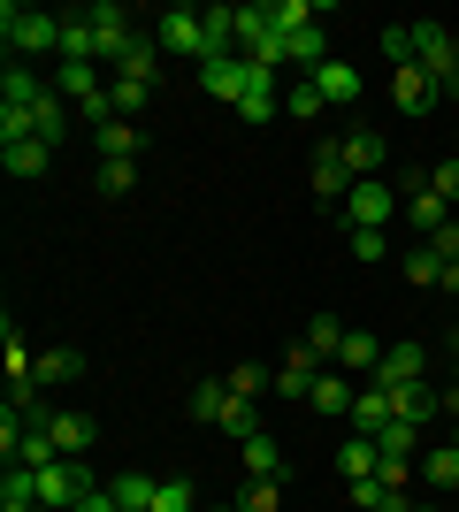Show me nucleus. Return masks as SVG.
<instances>
[{"label":"nucleus","instance_id":"2f4dec72","mask_svg":"<svg viewBox=\"0 0 459 512\" xmlns=\"http://www.w3.org/2000/svg\"><path fill=\"white\" fill-rule=\"evenodd\" d=\"M375 444H383V459H414L421 428H414V421H391V428H383V436H375Z\"/></svg>","mask_w":459,"mask_h":512},{"label":"nucleus","instance_id":"a211bd4d","mask_svg":"<svg viewBox=\"0 0 459 512\" xmlns=\"http://www.w3.org/2000/svg\"><path fill=\"white\" fill-rule=\"evenodd\" d=\"M314 383H322V360H314V352H291L284 367H276V390H284V398H314Z\"/></svg>","mask_w":459,"mask_h":512},{"label":"nucleus","instance_id":"f704fd0d","mask_svg":"<svg viewBox=\"0 0 459 512\" xmlns=\"http://www.w3.org/2000/svg\"><path fill=\"white\" fill-rule=\"evenodd\" d=\"M421 474H429V482H437V490H452V482H459V444L429 451V459H421Z\"/></svg>","mask_w":459,"mask_h":512},{"label":"nucleus","instance_id":"9d476101","mask_svg":"<svg viewBox=\"0 0 459 512\" xmlns=\"http://www.w3.org/2000/svg\"><path fill=\"white\" fill-rule=\"evenodd\" d=\"M391 406H398V421L437 428V413L452 406V390H437V383H406V390H391Z\"/></svg>","mask_w":459,"mask_h":512},{"label":"nucleus","instance_id":"bb28decb","mask_svg":"<svg viewBox=\"0 0 459 512\" xmlns=\"http://www.w3.org/2000/svg\"><path fill=\"white\" fill-rule=\"evenodd\" d=\"M352 398H360V390H352L345 375H322V383H314V398H306V406H314V413H345V421H352Z\"/></svg>","mask_w":459,"mask_h":512},{"label":"nucleus","instance_id":"f3484780","mask_svg":"<svg viewBox=\"0 0 459 512\" xmlns=\"http://www.w3.org/2000/svg\"><path fill=\"white\" fill-rule=\"evenodd\" d=\"M314 85H322V100H329V107H345V100H360V92H368V85H360V69H352V62H337V54H329V62L314 69Z\"/></svg>","mask_w":459,"mask_h":512},{"label":"nucleus","instance_id":"473e14b6","mask_svg":"<svg viewBox=\"0 0 459 512\" xmlns=\"http://www.w3.org/2000/svg\"><path fill=\"white\" fill-rule=\"evenodd\" d=\"M222 436H238V444H245V436H253V398H238V390H230V406H222Z\"/></svg>","mask_w":459,"mask_h":512},{"label":"nucleus","instance_id":"6e6552de","mask_svg":"<svg viewBox=\"0 0 459 512\" xmlns=\"http://www.w3.org/2000/svg\"><path fill=\"white\" fill-rule=\"evenodd\" d=\"M391 100H398V115H429V107H437V77L421 62H398L391 69Z\"/></svg>","mask_w":459,"mask_h":512},{"label":"nucleus","instance_id":"c756f323","mask_svg":"<svg viewBox=\"0 0 459 512\" xmlns=\"http://www.w3.org/2000/svg\"><path fill=\"white\" fill-rule=\"evenodd\" d=\"M138 153V123H108L100 130V161H131Z\"/></svg>","mask_w":459,"mask_h":512},{"label":"nucleus","instance_id":"5701e85b","mask_svg":"<svg viewBox=\"0 0 459 512\" xmlns=\"http://www.w3.org/2000/svg\"><path fill=\"white\" fill-rule=\"evenodd\" d=\"M31 130H39V146H62L69 138V100L62 92H46V100L31 107Z\"/></svg>","mask_w":459,"mask_h":512},{"label":"nucleus","instance_id":"8fccbe9b","mask_svg":"<svg viewBox=\"0 0 459 512\" xmlns=\"http://www.w3.org/2000/svg\"><path fill=\"white\" fill-rule=\"evenodd\" d=\"M222 512H238V505H222Z\"/></svg>","mask_w":459,"mask_h":512},{"label":"nucleus","instance_id":"58836bf2","mask_svg":"<svg viewBox=\"0 0 459 512\" xmlns=\"http://www.w3.org/2000/svg\"><path fill=\"white\" fill-rule=\"evenodd\" d=\"M284 107H291V115H322L329 100H322V85H314V77H306V85H291V92H284Z\"/></svg>","mask_w":459,"mask_h":512},{"label":"nucleus","instance_id":"39448f33","mask_svg":"<svg viewBox=\"0 0 459 512\" xmlns=\"http://www.w3.org/2000/svg\"><path fill=\"white\" fill-rule=\"evenodd\" d=\"M253 77H261V69L245 62V54H215V62H199V92H207V100H230V107L253 92Z\"/></svg>","mask_w":459,"mask_h":512},{"label":"nucleus","instance_id":"49530a36","mask_svg":"<svg viewBox=\"0 0 459 512\" xmlns=\"http://www.w3.org/2000/svg\"><path fill=\"white\" fill-rule=\"evenodd\" d=\"M437 92H444V100H459V62H452V77H444V85H437Z\"/></svg>","mask_w":459,"mask_h":512},{"label":"nucleus","instance_id":"4c0bfd02","mask_svg":"<svg viewBox=\"0 0 459 512\" xmlns=\"http://www.w3.org/2000/svg\"><path fill=\"white\" fill-rule=\"evenodd\" d=\"M153 512H199L192 482H161V497H153Z\"/></svg>","mask_w":459,"mask_h":512},{"label":"nucleus","instance_id":"7ed1b4c3","mask_svg":"<svg viewBox=\"0 0 459 512\" xmlns=\"http://www.w3.org/2000/svg\"><path fill=\"white\" fill-rule=\"evenodd\" d=\"M85 497H92L85 459H54V467H39V505H46V512H77Z\"/></svg>","mask_w":459,"mask_h":512},{"label":"nucleus","instance_id":"412c9836","mask_svg":"<svg viewBox=\"0 0 459 512\" xmlns=\"http://www.w3.org/2000/svg\"><path fill=\"white\" fill-rule=\"evenodd\" d=\"M337 153H345V169H352V176H375V169H383V138H375V130H352V138H337Z\"/></svg>","mask_w":459,"mask_h":512},{"label":"nucleus","instance_id":"c9c22d12","mask_svg":"<svg viewBox=\"0 0 459 512\" xmlns=\"http://www.w3.org/2000/svg\"><path fill=\"white\" fill-rule=\"evenodd\" d=\"M406 276H414V283H444V260H437V245H414V253H406Z\"/></svg>","mask_w":459,"mask_h":512},{"label":"nucleus","instance_id":"37998d69","mask_svg":"<svg viewBox=\"0 0 459 512\" xmlns=\"http://www.w3.org/2000/svg\"><path fill=\"white\" fill-rule=\"evenodd\" d=\"M352 260H368V268H375V260H383V230H352Z\"/></svg>","mask_w":459,"mask_h":512},{"label":"nucleus","instance_id":"79ce46f5","mask_svg":"<svg viewBox=\"0 0 459 512\" xmlns=\"http://www.w3.org/2000/svg\"><path fill=\"white\" fill-rule=\"evenodd\" d=\"M429 192L452 207V199H459V161H437V169H429Z\"/></svg>","mask_w":459,"mask_h":512},{"label":"nucleus","instance_id":"f257e3e1","mask_svg":"<svg viewBox=\"0 0 459 512\" xmlns=\"http://www.w3.org/2000/svg\"><path fill=\"white\" fill-rule=\"evenodd\" d=\"M0 39H8V62L16 54H46V46H62V16H46V8H0Z\"/></svg>","mask_w":459,"mask_h":512},{"label":"nucleus","instance_id":"f8f14e48","mask_svg":"<svg viewBox=\"0 0 459 512\" xmlns=\"http://www.w3.org/2000/svg\"><path fill=\"white\" fill-rule=\"evenodd\" d=\"M398 421V406H391V390H360V398H352V436H383V428Z\"/></svg>","mask_w":459,"mask_h":512},{"label":"nucleus","instance_id":"ea45409f","mask_svg":"<svg viewBox=\"0 0 459 512\" xmlns=\"http://www.w3.org/2000/svg\"><path fill=\"white\" fill-rule=\"evenodd\" d=\"M131 161H100V192H108V199H123V192H131Z\"/></svg>","mask_w":459,"mask_h":512},{"label":"nucleus","instance_id":"2eb2a0df","mask_svg":"<svg viewBox=\"0 0 459 512\" xmlns=\"http://www.w3.org/2000/svg\"><path fill=\"white\" fill-rule=\"evenodd\" d=\"M46 436H54L62 459H85V451H92V421H85V413H46Z\"/></svg>","mask_w":459,"mask_h":512},{"label":"nucleus","instance_id":"cd10ccee","mask_svg":"<svg viewBox=\"0 0 459 512\" xmlns=\"http://www.w3.org/2000/svg\"><path fill=\"white\" fill-rule=\"evenodd\" d=\"M276 107H284V100H276V77H268V69H261V77H253V92H245V100H238V115H245V123H268Z\"/></svg>","mask_w":459,"mask_h":512},{"label":"nucleus","instance_id":"c85d7f7f","mask_svg":"<svg viewBox=\"0 0 459 512\" xmlns=\"http://www.w3.org/2000/svg\"><path fill=\"white\" fill-rule=\"evenodd\" d=\"M268 16H276V31H284V39H299V31H314V8H306V0H268Z\"/></svg>","mask_w":459,"mask_h":512},{"label":"nucleus","instance_id":"4468645a","mask_svg":"<svg viewBox=\"0 0 459 512\" xmlns=\"http://www.w3.org/2000/svg\"><path fill=\"white\" fill-rule=\"evenodd\" d=\"M238 459H245V474H253V482H276V474H284V451H276V436H268V428H253V436H245Z\"/></svg>","mask_w":459,"mask_h":512},{"label":"nucleus","instance_id":"dca6fc26","mask_svg":"<svg viewBox=\"0 0 459 512\" xmlns=\"http://www.w3.org/2000/svg\"><path fill=\"white\" fill-rule=\"evenodd\" d=\"M62 62H100V31H92V8L62 16Z\"/></svg>","mask_w":459,"mask_h":512},{"label":"nucleus","instance_id":"393cba45","mask_svg":"<svg viewBox=\"0 0 459 512\" xmlns=\"http://www.w3.org/2000/svg\"><path fill=\"white\" fill-rule=\"evenodd\" d=\"M77 375H85V360L54 344V352H39V375H31V383H39V390H62V383H77Z\"/></svg>","mask_w":459,"mask_h":512},{"label":"nucleus","instance_id":"72a5a7b5","mask_svg":"<svg viewBox=\"0 0 459 512\" xmlns=\"http://www.w3.org/2000/svg\"><path fill=\"white\" fill-rule=\"evenodd\" d=\"M222 406H230V383H199L192 390V421H222Z\"/></svg>","mask_w":459,"mask_h":512},{"label":"nucleus","instance_id":"de8ad7c7","mask_svg":"<svg viewBox=\"0 0 459 512\" xmlns=\"http://www.w3.org/2000/svg\"><path fill=\"white\" fill-rule=\"evenodd\" d=\"M414 512H444V505H414Z\"/></svg>","mask_w":459,"mask_h":512},{"label":"nucleus","instance_id":"a18cd8bd","mask_svg":"<svg viewBox=\"0 0 459 512\" xmlns=\"http://www.w3.org/2000/svg\"><path fill=\"white\" fill-rule=\"evenodd\" d=\"M77 512H123V505H115V490H92V497H85Z\"/></svg>","mask_w":459,"mask_h":512},{"label":"nucleus","instance_id":"b1692460","mask_svg":"<svg viewBox=\"0 0 459 512\" xmlns=\"http://www.w3.org/2000/svg\"><path fill=\"white\" fill-rule=\"evenodd\" d=\"M337 367H345V375H368V367H383V344H375L368 329H345V344H337Z\"/></svg>","mask_w":459,"mask_h":512},{"label":"nucleus","instance_id":"a19ab883","mask_svg":"<svg viewBox=\"0 0 459 512\" xmlns=\"http://www.w3.org/2000/svg\"><path fill=\"white\" fill-rule=\"evenodd\" d=\"M238 512H276V482H245V490H238Z\"/></svg>","mask_w":459,"mask_h":512},{"label":"nucleus","instance_id":"9b49d317","mask_svg":"<svg viewBox=\"0 0 459 512\" xmlns=\"http://www.w3.org/2000/svg\"><path fill=\"white\" fill-rule=\"evenodd\" d=\"M406 214H414V230H421V245H429V237H444V230H452V207H444V199L429 192V176H421L414 192H406Z\"/></svg>","mask_w":459,"mask_h":512},{"label":"nucleus","instance_id":"3c124183","mask_svg":"<svg viewBox=\"0 0 459 512\" xmlns=\"http://www.w3.org/2000/svg\"><path fill=\"white\" fill-rule=\"evenodd\" d=\"M39 512H46V505H39Z\"/></svg>","mask_w":459,"mask_h":512},{"label":"nucleus","instance_id":"f03ea898","mask_svg":"<svg viewBox=\"0 0 459 512\" xmlns=\"http://www.w3.org/2000/svg\"><path fill=\"white\" fill-rule=\"evenodd\" d=\"M153 46H161V54H184V62H207V23H199V8H161V16H153Z\"/></svg>","mask_w":459,"mask_h":512},{"label":"nucleus","instance_id":"09e8293b","mask_svg":"<svg viewBox=\"0 0 459 512\" xmlns=\"http://www.w3.org/2000/svg\"><path fill=\"white\" fill-rule=\"evenodd\" d=\"M452 413H459V390H452Z\"/></svg>","mask_w":459,"mask_h":512},{"label":"nucleus","instance_id":"e433bc0d","mask_svg":"<svg viewBox=\"0 0 459 512\" xmlns=\"http://www.w3.org/2000/svg\"><path fill=\"white\" fill-rule=\"evenodd\" d=\"M345 490H352V505H360V512H383L391 482H383V474H368V482H345Z\"/></svg>","mask_w":459,"mask_h":512},{"label":"nucleus","instance_id":"aec40b11","mask_svg":"<svg viewBox=\"0 0 459 512\" xmlns=\"http://www.w3.org/2000/svg\"><path fill=\"white\" fill-rule=\"evenodd\" d=\"M46 92H54V85H46L39 69H23V62H8V77H0V107H39Z\"/></svg>","mask_w":459,"mask_h":512},{"label":"nucleus","instance_id":"0eeeda50","mask_svg":"<svg viewBox=\"0 0 459 512\" xmlns=\"http://www.w3.org/2000/svg\"><path fill=\"white\" fill-rule=\"evenodd\" d=\"M92 31H100V62H108V69H123V54H131V46H138L131 16H123L115 0H100V8H92Z\"/></svg>","mask_w":459,"mask_h":512},{"label":"nucleus","instance_id":"a878e982","mask_svg":"<svg viewBox=\"0 0 459 512\" xmlns=\"http://www.w3.org/2000/svg\"><path fill=\"white\" fill-rule=\"evenodd\" d=\"M108 490H115V505H123V512H153V497H161V482H146V474H115V482H108Z\"/></svg>","mask_w":459,"mask_h":512},{"label":"nucleus","instance_id":"4be33fe9","mask_svg":"<svg viewBox=\"0 0 459 512\" xmlns=\"http://www.w3.org/2000/svg\"><path fill=\"white\" fill-rule=\"evenodd\" d=\"M46 161H54V146H39V138H16V146H0V169H8V176H23V184H31V176H39Z\"/></svg>","mask_w":459,"mask_h":512},{"label":"nucleus","instance_id":"c03bdc74","mask_svg":"<svg viewBox=\"0 0 459 512\" xmlns=\"http://www.w3.org/2000/svg\"><path fill=\"white\" fill-rule=\"evenodd\" d=\"M230 390H238V398H261L268 375H261V367H238V375H230Z\"/></svg>","mask_w":459,"mask_h":512},{"label":"nucleus","instance_id":"6ab92c4d","mask_svg":"<svg viewBox=\"0 0 459 512\" xmlns=\"http://www.w3.org/2000/svg\"><path fill=\"white\" fill-rule=\"evenodd\" d=\"M375 467H383V444H375V436H345V444H337V474H345V482H368Z\"/></svg>","mask_w":459,"mask_h":512},{"label":"nucleus","instance_id":"ddd939ff","mask_svg":"<svg viewBox=\"0 0 459 512\" xmlns=\"http://www.w3.org/2000/svg\"><path fill=\"white\" fill-rule=\"evenodd\" d=\"M352 184H360V176L345 169V153H337V146H322V153H314V192H322V199H337V207H345V199H352Z\"/></svg>","mask_w":459,"mask_h":512},{"label":"nucleus","instance_id":"1a4fd4ad","mask_svg":"<svg viewBox=\"0 0 459 512\" xmlns=\"http://www.w3.org/2000/svg\"><path fill=\"white\" fill-rule=\"evenodd\" d=\"M414 62L444 85V77H452V62H459V39L444 31V23H414Z\"/></svg>","mask_w":459,"mask_h":512},{"label":"nucleus","instance_id":"7c9ffc66","mask_svg":"<svg viewBox=\"0 0 459 512\" xmlns=\"http://www.w3.org/2000/svg\"><path fill=\"white\" fill-rule=\"evenodd\" d=\"M337 344H345V321H314V329H306V352H314V360H337Z\"/></svg>","mask_w":459,"mask_h":512},{"label":"nucleus","instance_id":"20e7f679","mask_svg":"<svg viewBox=\"0 0 459 512\" xmlns=\"http://www.w3.org/2000/svg\"><path fill=\"white\" fill-rule=\"evenodd\" d=\"M398 207H406V199H398L383 176H360V184H352V199H345V222H352V230H383Z\"/></svg>","mask_w":459,"mask_h":512},{"label":"nucleus","instance_id":"423d86ee","mask_svg":"<svg viewBox=\"0 0 459 512\" xmlns=\"http://www.w3.org/2000/svg\"><path fill=\"white\" fill-rule=\"evenodd\" d=\"M406 383H429V352H421V344H383L375 390H406Z\"/></svg>","mask_w":459,"mask_h":512}]
</instances>
